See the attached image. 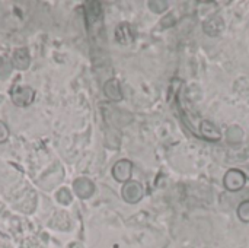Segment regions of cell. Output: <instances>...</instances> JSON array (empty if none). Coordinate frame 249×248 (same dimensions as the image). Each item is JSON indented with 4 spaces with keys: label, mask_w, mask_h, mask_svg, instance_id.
Segmentation results:
<instances>
[{
    "label": "cell",
    "mask_w": 249,
    "mask_h": 248,
    "mask_svg": "<svg viewBox=\"0 0 249 248\" xmlns=\"http://www.w3.org/2000/svg\"><path fill=\"white\" fill-rule=\"evenodd\" d=\"M247 183V177L241 170H229L223 178V184L229 191L241 190Z\"/></svg>",
    "instance_id": "cell-1"
},
{
    "label": "cell",
    "mask_w": 249,
    "mask_h": 248,
    "mask_svg": "<svg viewBox=\"0 0 249 248\" xmlns=\"http://www.w3.org/2000/svg\"><path fill=\"white\" fill-rule=\"evenodd\" d=\"M143 194H144L143 186L139 181H128L123 187V197L128 203H137V202H140L142 197H143Z\"/></svg>",
    "instance_id": "cell-2"
},
{
    "label": "cell",
    "mask_w": 249,
    "mask_h": 248,
    "mask_svg": "<svg viewBox=\"0 0 249 248\" xmlns=\"http://www.w3.org/2000/svg\"><path fill=\"white\" fill-rule=\"evenodd\" d=\"M131 171H133V164L127 159L118 161L112 168L114 178L120 183H128L131 177Z\"/></svg>",
    "instance_id": "cell-3"
},
{
    "label": "cell",
    "mask_w": 249,
    "mask_h": 248,
    "mask_svg": "<svg viewBox=\"0 0 249 248\" xmlns=\"http://www.w3.org/2000/svg\"><path fill=\"white\" fill-rule=\"evenodd\" d=\"M223 28H225V20L220 15H214L203 23V31L210 37H217L219 34H222Z\"/></svg>",
    "instance_id": "cell-4"
},
{
    "label": "cell",
    "mask_w": 249,
    "mask_h": 248,
    "mask_svg": "<svg viewBox=\"0 0 249 248\" xmlns=\"http://www.w3.org/2000/svg\"><path fill=\"white\" fill-rule=\"evenodd\" d=\"M200 130H201V137H204L210 142H217L222 137L220 130L209 120H203L200 123Z\"/></svg>",
    "instance_id": "cell-5"
},
{
    "label": "cell",
    "mask_w": 249,
    "mask_h": 248,
    "mask_svg": "<svg viewBox=\"0 0 249 248\" xmlns=\"http://www.w3.org/2000/svg\"><path fill=\"white\" fill-rule=\"evenodd\" d=\"M115 38L120 44H131L134 41V31L128 23H121L115 31Z\"/></svg>",
    "instance_id": "cell-6"
},
{
    "label": "cell",
    "mask_w": 249,
    "mask_h": 248,
    "mask_svg": "<svg viewBox=\"0 0 249 248\" xmlns=\"http://www.w3.org/2000/svg\"><path fill=\"white\" fill-rule=\"evenodd\" d=\"M105 95L111 101H121L123 99V92H121V86H120L118 80L111 79L105 83Z\"/></svg>",
    "instance_id": "cell-7"
},
{
    "label": "cell",
    "mask_w": 249,
    "mask_h": 248,
    "mask_svg": "<svg viewBox=\"0 0 249 248\" xmlns=\"http://www.w3.org/2000/svg\"><path fill=\"white\" fill-rule=\"evenodd\" d=\"M74 190L80 197H89L93 193V184L86 178H80L74 183Z\"/></svg>",
    "instance_id": "cell-8"
},
{
    "label": "cell",
    "mask_w": 249,
    "mask_h": 248,
    "mask_svg": "<svg viewBox=\"0 0 249 248\" xmlns=\"http://www.w3.org/2000/svg\"><path fill=\"white\" fill-rule=\"evenodd\" d=\"M226 139L231 143H241L244 140V130L239 126H232L226 133Z\"/></svg>",
    "instance_id": "cell-9"
},
{
    "label": "cell",
    "mask_w": 249,
    "mask_h": 248,
    "mask_svg": "<svg viewBox=\"0 0 249 248\" xmlns=\"http://www.w3.org/2000/svg\"><path fill=\"white\" fill-rule=\"evenodd\" d=\"M88 6H89V7H86V10H88V19L89 20H96L99 18V15H101V4L96 3V1H92Z\"/></svg>",
    "instance_id": "cell-10"
},
{
    "label": "cell",
    "mask_w": 249,
    "mask_h": 248,
    "mask_svg": "<svg viewBox=\"0 0 249 248\" xmlns=\"http://www.w3.org/2000/svg\"><path fill=\"white\" fill-rule=\"evenodd\" d=\"M149 6H150V9H152V12H155V13H162V12H165L166 9H168V1H165V0H152V1H149Z\"/></svg>",
    "instance_id": "cell-11"
},
{
    "label": "cell",
    "mask_w": 249,
    "mask_h": 248,
    "mask_svg": "<svg viewBox=\"0 0 249 248\" xmlns=\"http://www.w3.org/2000/svg\"><path fill=\"white\" fill-rule=\"evenodd\" d=\"M238 218L242 222H249V200H245L238 208Z\"/></svg>",
    "instance_id": "cell-12"
}]
</instances>
